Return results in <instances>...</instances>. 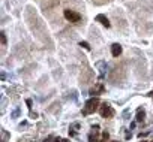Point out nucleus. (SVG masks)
I'll use <instances>...</instances> for the list:
<instances>
[{"label": "nucleus", "mask_w": 153, "mask_h": 142, "mask_svg": "<svg viewBox=\"0 0 153 142\" xmlns=\"http://www.w3.org/2000/svg\"><path fill=\"white\" fill-rule=\"evenodd\" d=\"M107 139H108V133L104 132V133H102V141H107Z\"/></svg>", "instance_id": "nucleus-9"}, {"label": "nucleus", "mask_w": 153, "mask_h": 142, "mask_svg": "<svg viewBox=\"0 0 153 142\" xmlns=\"http://www.w3.org/2000/svg\"><path fill=\"white\" fill-rule=\"evenodd\" d=\"M65 18H66L68 21H71V23H80L81 15L77 14V12H74V11H71V9H66V11H65Z\"/></svg>", "instance_id": "nucleus-2"}, {"label": "nucleus", "mask_w": 153, "mask_h": 142, "mask_svg": "<svg viewBox=\"0 0 153 142\" xmlns=\"http://www.w3.org/2000/svg\"><path fill=\"white\" fill-rule=\"evenodd\" d=\"M2 44H3V45L6 44V36H5V33H2Z\"/></svg>", "instance_id": "nucleus-10"}, {"label": "nucleus", "mask_w": 153, "mask_h": 142, "mask_svg": "<svg viewBox=\"0 0 153 142\" xmlns=\"http://www.w3.org/2000/svg\"><path fill=\"white\" fill-rule=\"evenodd\" d=\"M80 47H83V48H84V49H87V51L90 49V45H89L87 42H80Z\"/></svg>", "instance_id": "nucleus-7"}, {"label": "nucleus", "mask_w": 153, "mask_h": 142, "mask_svg": "<svg viewBox=\"0 0 153 142\" xmlns=\"http://www.w3.org/2000/svg\"><path fill=\"white\" fill-rule=\"evenodd\" d=\"M44 142H50V138H48V139H45V141H44Z\"/></svg>", "instance_id": "nucleus-11"}, {"label": "nucleus", "mask_w": 153, "mask_h": 142, "mask_svg": "<svg viewBox=\"0 0 153 142\" xmlns=\"http://www.w3.org/2000/svg\"><path fill=\"white\" fill-rule=\"evenodd\" d=\"M89 142H98V138H95L93 135H90L89 136Z\"/></svg>", "instance_id": "nucleus-8"}, {"label": "nucleus", "mask_w": 153, "mask_h": 142, "mask_svg": "<svg viewBox=\"0 0 153 142\" xmlns=\"http://www.w3.org/2000/svg\"><path fill=\"white\" fill-rule=\"evenodd\" d=\"M144 117H146V112H144V109H141V108H140V109L137 111V121H138V123H141V121H144Z\"/></svg>", "instance_id": "nucleus-6"}, {"label": "nucleus", "mask_w": 153, "mask_h": 142, "mask_svg": "<svg viewBox=\"0 0 153 142\" xmlns=\"http://www.w3.org/2000/svg\"><path fill=\"white\" fill-rule=\"evenodd\" d=\"M143 142H146V141H143Z\"/></svg>", "instance_id": "nucleus-13"}, {"label": "nucleus", "mask_w": 153, "mask_h": 142, "mask_svg": "<svg viewBox=\"0 0 153 142\" xmlns=\"http://www.w3.org/2000/svg\"><path fill=\"white\" fill-rule=\"evenodd\" d=\"M150 96H153V91H152V93H150Z\"/></svg>", "instance_id": "nucleus-12"}, {"label": "nucleus", "mask_w": 153, "mask_h": 142, "mask_svg": "<svg viewBox=\"0 0 153 142\" xmlns=\"http://www.w3.org/2000/svg\"><path fill=\"white\" fill-rule=\"evenodd\" d=\"M98 105H99V99H98V97H93V99L87 100V103H86L84 109H83V114H84V115H87V114H92V112H95V111L98 109Z\"/></svg>", "instance_id": "nucleus-1"}, {"label": "nucleus", "mask_w": 153, "mask_h": 142, "mask_svg": "<svg viewBox=\"0 0 153 142\" xmlns=\"http://www.w3.org/2000/svg\"><path fill=\"white\" fill-rule=\"evenodd\" d=\"M111 54H113V57H119L122 54V45L120 44H113L111 45Z\"/></svg>", "instance_id": "nucleus-4"}, {"label": "nucleus", "mask_w": 153, "mask_h": 142, "mask_svg": "<svg viewBox=\"0 0 153 142\" xmlns=\"http://www.w3.org/2000/svg\"><path fill=\"white\" fill-rule=\"evenodd\" d=\"M99 112H101V115L104 118H111V117L114 115V111H113V108H111L108 103H104L101 106V109H99Z\"/></svg>", "instance_id": "nucleus-3"}, {"label": "nucleus", "mask_w": 153, "mask_h": 142, "mask_svg": "<svg viewBox=\"0 0 153 142\" xmlns=\"http://www.w3.org/2000/svg\"><path fill=\"white\" fill-rule=\"evenodd\" d=\"M96 21H99L102 26H104V27H107V29L111 26V24H110V21H108V18H107L105 15H102V14H99V15L96 16Z\"/></svg>", "instance_id": "nucleus-5"}]
</instances>
